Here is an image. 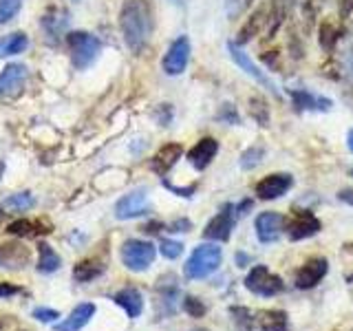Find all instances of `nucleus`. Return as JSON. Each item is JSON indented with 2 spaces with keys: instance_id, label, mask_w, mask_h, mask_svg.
<instances>
[{
  "instance_id": "f257e3e1",
  "label": "nucleus",
  "mask_w": 353,
  "mask_h": 331,
  "mask_svg": "<svg viewBox=\"0 0 353 331\" xmlns=\"http://www.w3.org/2000/svg\"><path fill=\"white\" fill-rule=\"evenodd\" d=\"M119 25H121V33H124L128 49L132 53H141L150 33V18H148L146 5H143L141 0H126L119 14Z\"/></svg>"
},
{
  "instance_id": "f03ea898",
  "label": "nucleus",
  "mask_w": 353,
  "mask_h": 331,
  "mask_svg": "<svg viewBox=\"0 0 353 331\" xmlns=\"http://www.w3.org/2000/svg\"><path fill=\"white\" fill-rule=\"evenodd\" d=\"M221 261H223V252L216 243H203V245L194 248L190 259L183 265V274L192 281L208 279L210 274L219 270Z\"/></svg>"
},
{
  "instance_id": "7ed1b4c3",
  "label": "nucleus",
  "mask_w": 353,
  "mask_h": 331,
  "mask_svg": "<svg viewBox=\"0 0 353 331\" xmlns=\"http://www.w3.org/2000/svg\"><path fill=\"white\" fill-rule=\"evenodd\" d=\"M66 42H69V49H71V62L77 71L88 69V66L97 60V55L102 53V42L86 31L69 33V36H66Z\"/></svg>"
},
{
  "instance_id": "20e7f679",
  "label": "nucleus",
  "mask_w": 353,
  "mask_h": 331,
  "mask_svg": "<svg viewBox=\"0 0 353 331\" xmlns=\"http://www.w3.org/2000/svg\"><path fill=\"white\" fill-rule=\"evenodd\" d=\"M154 257H157V248L150 241H139V239H128L121 245V263L130 272H146Z\"/></svg>"
},
{
  "instance_id": "39448f33",
  "label": "nucleus",
  "mask_w": 353,
  "mask_h": 331,
  "mask_svg": "<svg viewBox=\"0 0 353 331\" xmlns=\"http://www.w3.org/2000/svg\"><path fill=\"white\" fill-rule=\"evenodd\" d=\"M245 287L256 296H263V298H272L276 294H281L285 290L283 281L279 279L276 274H272L265 265H256V268H252V272L248 274L245 279Z\"/></svg>"
},
{
  "instance_id": "423d86ee",
  "label": "nucleus",
  "mask_w": 353,
  "mask_h": 331,
  "mask_svg": "<svg viewBox=\"0 0 353 331\" xmlns=\"http://www.w3.org/2000/svg\"><path fill=\"white\" fill-rule=\"evenodd\" d=\"M234 212H236V208L232 205V203H225L223 208H221V212L205 225V230H203V239L214 241V243H216V241H221V243L228 241L230 234H232V230H234V223H236Z\"/></svg>"
},
{
  "instance_id": "0eeeda50",
  "label": "nucleus",
  "mask_w": 353,
  "mask_h": 331,
  "mask_svg": "<svg viewBox=\"0 0 353 331\" xmlns=\"http://www.w3.org/2000/svg\"><path fill=\"white\" fill-rule=\"evenodd\" d=\"M181 301V292L179 285H176L174 276H163V279L157 283V301H154V307H157L159 316H172L176 312Z\"/></svg>"
},
{
  "instance_id": "6e6552de",
  "label": "nucleus",
  "mask_w": 353,
  "mask_h": 331,
  "mask_svg": "<svg viewBox=\"0 0 353 331\" xmlns=\"http://www.w3.org/2000/svg\"><path fill=\"white\" fill-rule=\"evenodd\" d=\"M228 51H230V58L234 60V64H236V66H241V69L245 71L250 77H254V80H256L259 84H263V86L268 88V91L274 95V97H281V95H279V88H276V84L270 80L268 75H265V71H261L259 66L250 60V55H248L245 51H241L234 42H228Z\"/></svg>"
},
{
  "instance_id": "1a4fd4ad",
  "label": "nucleus",
  "mask_w": 353,
  "mask_h": 331,
  "mask_svg": "<svg viewBox=\"0 0 353 331\" xmlns=\"http://www.w3.org/2000/svg\"><path fill=\"white\" fill-rule=\"evenodd\" d=\"M188 60H190V40L181 36L170 44L168 53L163 55V71L168 75H181L188 66Z\"/></svg>"
},
{
  "instance_id": "9d476101",
  "label": "nucleus",
  "mask_w": 353,
  "mask_h": 331,
  "mask_svg": "<svg viewBox=\"0 0 353 331\" xmlns=\"http://www.w3.org/2000/svg\"><path fill=\"white\" fill-rule=\"evenodd\" d=\"M148 212V192L146 190H135L126 197H121L115 203V217L119 221L126 219H137Z\"/></svg>"
},
{
  "instance_id": "9b49d317",
  "label": "nucleus",
  "mask_w": 353,
  "mask_h": 331,
  "mask_svg": "<svg viewBox=\"0 0 353 331\" xmlns=\"http://www.w3.org/2000/svg\"><path fill=\"white\" fill-rule=\"evenodd\" d=\"M294 185V177L287 174V172H276V174H270L261 179L256 183V194L263 201H274V199L283 197L290 188Z\"/></svg>"
},
{
  "instance_id": "f8f14e48",
  "label": "nucleus",
  "mask_w": 353,
  "mask_h": 331,
  "mask_svg": "<svg viewBox=\"0 0 353 331\" xmlns=\"http://www.w3.org/2000/svg\"><path fill=\"white\" fill-rule=\"evenodd\" d=\"M254 228H256V237L261 243H274L281 239L285 230V217L279 212H261L254 221Z\"/></svg>"
},
{
  "instance_id": "ddd939ff",
  "label": "nucleus",
  "mask_w": 353,
  "mask_h": 331,
  "mask_svg": "<svg viewBox=\"0 0 353 331\" xmlns=\"http://www.w3.org/2000/svg\"><path fill=\"white\" fill-rule=\"evenodd\" d=\"M327 270H329V263L327 259H312L307 261L301 270L296 274V287L298 290H312L316 287L320 281L327 276Z\"/></svg>"
},
{
  "instance_id": "4468645a",
  "label": "nucleus",
  "mask_w": 353,
  "mask_h": 331,
  "mask_svg": "<svg viewBox=\"0 0 353 331\" xmlns=\"http://www.w3.org/2000/svg\"><path fill=\"white\" fill-rule=\"evenodd\" d=\"M287 230H290V239L292 241H303L309 239L320 232V221L312 214V212H296L294 219L287 223Z\"/></svg>"
},
{
  "instance_id": "2eb2a0df",
  "label": "nucleus",
  "mask_w": 353,
  "mask_h": 331,
  "mask_svg": "<svg viewBox=\"0 0 353 331\" xmlns=\"http://www.w3.org/2000/svg\"><path fill=\"white\" fill-rule=\"evenodd\" d=\"M216 152H219V141L214 137H203V139H199V143H194L190 152H188V161H190L196 170H205L216 157Z\"/></svg>"
},
{
  "instance_id": "dca6fc26",
  "label": "nucleus",
  "mask_w": 353,
  "mask_h": 331,
  "mask_svg": "<svg viewBox=\"0 0 353 331\" xmlns=\"http://www.w3.org/2000/svg\"><path fill=\"white\" fill-rule=\"evenodd\" d=\"M27 80V66L25 64H7L0 71V95H16Z\"/></svg>"
},
{
  "instance_id": "f3484780",
  "label": "nucleus",
  "mask_w": 353,
  "mask_h": 331,
  "mask_svg": "<svg viewBox=\"0 0 353 331\" xmlns=\"http://www.w3.org/2000/svg\"><path fill=\"white\" fill-rule=\"evenodd\" d=\"M31 261V254L20 243H3L0 245V268L3 270H22Z\"/></svg>"
},
{
  "instance_id": "a211bd4d",
  "label": "nucleus",
  "mask_w": 353,
  "mask_h": 331,
  "mask_svg": "<svg viewBox=\"0 0 353 331\" xmlns=\"http://www.w3.org/2000/svg\"><path fill=\"white\" fill-rule=\"evenodd\" d=\"M95 316V305L93 303H82L77 305L73 312L69 314V318L62 320V323H58L53 329L55 331H80L82 327H86L88 323H91V318Z\"/></svg>"
},
{
  "instance_id": "6ab92c4d",
  "label": "nucleus",
  "mask_w": 353,
  "mask_h": 331,
  "mask_svg": "<svg viewBox=\"0 0 353 331\" xmlns=\"http://www.w3.org/2000/svg\"><path fill=\"white\" fill-rule=\"evenodd\" d=\"M113 301H115V305L124 309L128 318H139L143 312V298L135 287H124V290H119L113 296Z\"/></svg>"
},
{
  "instance_id": "aec40b11",
  "label": "nucleus",
  "mask_w": 353,
  "mask_h": 331,
  "mask_svg": "<svg viewBox=\"0 0 353 331\" xmlns=\"http://www.w3.org/2000/svg\"><path fill=\"white\" fill-rule=\"evenodd\" d=\"M181 154H183L181 143H165V146H161L157 150V154L152 157V170L159 174H165L176 161L181 159Z\"/></svg>"
},
{
  "instance_id": "412c9836",
  "label": "nucleus",
  "mask_w": 353,
  "mask_h": 331,
  "mask_svg": "<svg viewBox=\"0 0 353 331\" xmlns=\"http://www.w3.org/2000/svg\"><path fill=\"white\" fill-rule=\"evenodd\" d=\"M9 234H16V237H40V234H47L51 232V228L42 221H33V219H20L9 223L7 228Z\"/></svg>"
},
{
  "instance_id": "4be33fe9",
  "label": "nucleus",
  "mask_w": 353,
  "mask_h": 331,
  "mask_svg": "<svg viewBox=\"0 0 353 331\" xmlns=\"http://www.w3.org/2000/svg\"><path fill=\"white\" fill-rule=\"evenodd\" d=\"M294 99V106L301 110H329L331 108V99H323V97H314L309 91H287Z\"/></svg>"
},
{
  "instance_id": "5701e85b",
  "label": "nucleus",
  "mask_w": 353,
  "mask_h": 331,
  "mask_svg": "<svg viewBox=\"0 0 353 331\" xmlns=\"http://www.w3.org/2000/svg\"><path fill=\"white\" fill-rule=\"evenodd\" d=\"M104 274V265L99 263L97 259H86V261H80L73 268V279L77 283H91L95 279Z\"/></svg>"
},
{
  "instance_id": "b1692460",
  "label": "nucleus",
  "mask_w": 353,
  "mask_h": 331,
  "mask_svg": "<svg viewBox=\"0 0 353 331\" xmlns=\"http://www.w3.org/2000/svg\"><path fill=\"white\" fill-rule=\"evenodd\" d=\"M62 265V259L58 257V252H55L51 245L47 243H40L38 245V270L42 274H53L58 272Z\"/></svg>"
},
{
  "instance_id": "393cba45",
  "label": "nucleus",
  "mask_w": 353,
  "mask_h": 331,
  "mask_svg": "<svg viewBox=\"0 0 353 331\" xmlns=\"http://www.w3.org/2000/svg\"><path fill=\"white\" fill-rule=\"evenodd\" d=\"M27 49V36L25 33H11V36L0 38V58L16 55Z\"/></svg>"
},
{
  "instance_id": "a878e982",
  "label": "nucleus",
  "mask_w": 353,
  "mask_h": 331,
  "mask_svg": "<svg viewBox=\"0 0 353 331\" xmlns=\"http://www.w3.org/2000/svg\"><path fill=\"white\" fill-rule=\"evenodd\" d=\"M261 329L263 331H287V314L281 309L261 312Z\"/></svg>"
},
{
  "instance_id": "bb28decb",
  "label": "nucleus",
  "mask_w": 353,
  "mask_h": 331,
  "mask_svg": "<svg viewBox=\"0 0 353 331\" xmlns=\"http://www.w3.org/2000/svg\"><path fill=\"white\" fill-rule=\"evenodd\" d=\"M250 115L261 126H270V106L263 97H250Z\"/></svg>"
},
{
  "instance_id": "cd10ccee",
  "label": "nucleus",
  "mask_w": 353,
  "mask_h": 331,
  "mask_svg": "<svg viewBox=\"0 0 353 331\" xmlns=\"http://www.w3.org/2000/svg\"><path fill=\"white\" fill-rule=\"evenodd\" d=\"M261 22H263V9H259L256 14H254V16L248 20V25L239 31L236 44H245V42H250L254 36H256V33H259V27H261Z\"/></svg>"
},
{
  "instance_id": "c85d7f7f",
  "label": "nucleus",
  "mask_w": 353,
  "mask_h": 331,
  "mask_svg": "<svg viewBox=\"0 0 353 331\" xmlns=\"http://www.w3.org/2000/svg\"><path fill=\"white\" fill-rule=\"evenodd\" d=\"M263 159H265V150L261 146H252L241 154V168L252 170V168H256Z\"/></svg>"
},
{
  "instance_id": "c756f323",
  "label": "nucleus",
  "mask_w": 353,
  "mask_h": 331,
  "mask_svg": "<svg viewBox=\"0 0 353 331\" xmlns=\"http://www.w3.org/2000/svg\"><path fill=\"white\" fill-rule=\"evenodd\" d=\"M5 205L11 208V210H18V212H22V210H29L33 208V197L29 192H16L5 199Z\"/></svg>"
},
{
  "instance_id": "7c9ffc66",
  "label": "nucleus",
  "mask_w": 353,
  "mask_h": 331,
  "mask_svg": "<svg viewBox=\"0 0 353 331\" xmlns=\"http://www.w3.org/2000/svg\"><path fill=\"white\" fill-rule=\"evenodd\" d=\"M159 252L163 254V259H179L181 257V252H183V245L179 241H172V239H161L159 243Z\"/></svg>"
},
{
  "instance_id": "2f4dec72",
  "label": "nucleus",
  "mask_w": 353,
  "mask_h": 331,
  "mask_svg": "<svg viewBox=\"0 0 353 331\" xmlns=\"http://www.w3.org/2000/svg\"><path fill=\"white\" fill-rule=\"evenodd\" d=\"M22 7V0H0V25L14 18Z\"/></svg>"
},
{
  "instance_id": "473e14b6",
  "label": "nucleus",
  "mask_w": 353,
  "mask_h": 331,
  "mask_svg": "<svg viewBox=\"0 0 353 331\" xmlns=\"http://www.w3.org/2000/svg\"><path fill=\"white\" fill-rule=\"evenodd\" d=\"M183 312L190 314L192 318H201L205 314V305L194 296H185L183 298Z\"/></svg>"
},
{
  "instance_id": "72a5a7b5",
  "label": "nucleus",
  "mask_w": 353,
  "mask_h": 331,
  "mask_svg": "<svg viewBox=\"0 0 353 331\" xmlns=\"http://www.w3.org/2000/svg\"><path fill=\"white\" fill-rule=\"evenodd\" d=\"M250 5H252V0H225V11H228V16H230L232 20H234V18H239Z\"/></svg>"
},
{
  "instance_id": "f704fd0d",
  "label": "nucleus",
  "mask_w": 353,
  "mask_h": 331,
  "mask_svg": "<svg viewBox=\"0 0 353 331\" xmlns=\"http://www.w3.org/2000/svg\"><path fill=\"white\" fill-rule=\"evenodd\" d=\"M33 318H38L40 323H53L55 318H60V312L51 307H36L33 309Z\"/></svg>"
},
{
  "instance_id": "c9c22d12",
  "label": "nucleus",
  "mask_w": 353,
  "mask_h": 331,
  "mask_svg": "<svg viewBox=\"0 0 353 331\" xmlns=\"http://www.w3.org/2000/svg\"><path fill=\"white\" fill-rule=\"evenodd\" d=\"M42 25H44V29H47L49 36H53V38H55V33H58L60 29H64V25H66V18L55 20V16H44Z\"/></svg>"
},
{
  "instance_id": "e433bc0d",
  "label": "nucleus",
  "mask_w": 353,
  "mask_h": 331,
  "mask_svg": "<svg viewBox=\"0 0 353 331\" xmlns=\"http://www.w3.org/2000/svg\"><path fill=\"white\" fill-rule=\"evenodd\" d=\"M219 119L228 121V124H241V117L236 113V108L232 104H223L221 106V113H219Z\"/></svg>"
},
{
  "instance_id": "4c0bfd02",
  "label": "nucleus",
  "mask_w": 353,
  "mask_h": 331,
  "mask_svg": "<svg viewBox=\"0 0 353 331\" xmlns=\"http://www.w3.org/2000/svg\"><path fill=\"white\" fill-rule=\"evenodd\" d=\"M336 40H338V36H336L334 27H331V25H323V29H320V44H323V47H327V49H331Z\"/></svg>"
},
{
  "instance_id": "58836bf2",
  "label": "nucleus",
  "mask_w": 353,
  "mask_h": 331,
  "mask_svg": "<svg viewBox=\"0 0 353 331\" xmlns=\"http://www.w3.org/2000/svg\"><path fill=\"white\" fill-rule=\"evenodd\" d=\"M232 316L236 318V323H239L241 327H245V329L252 327V314L248 312V309H243V307H232Z\"/></svg>"
},
{
  "instance_id": "ea45409f",
  "label": "nucleus",
  "mask_w": 353,
  "mask_h": 331,
  "mask_svg": "<svg viewBox=\"0 0 353 331\" xmlns=\"http://www.w3.org/2000/svg\"><path fill=\"white\" fill-rule=\"evenodd\" d=\"M20 292V287L11 285V283H0V298H9V296H16Z\"/></svg>"
},
{
  "instance_id": "a19ab883",
  "label": "nucleus",
  "mask_w": 353,
  "mask_h": 331,
  "mask_svg": "<svg viewBox=\"0 0 353 331\" xmlns=\"http://www.w3.org/2000/svg\"><path fill=\"white\" fill-rule=\"evenodd\" d=\"M188 230H190V221L188 219H179L170 225V232H188Z\"/></svg>"
},
{
  "instance_id": "79ce46f5",
  "label": "nucleus",
  "mask_w": 353,
  "mask_h": 331,
  "mask_svg": "<svg viewBox=\"0 0 353 331\" xmlns=\"http://www.w3.org/2000/svg\"><path fill=\"white\" fill-rule=\"evenodd\" d=\"M338 199H340V201L349 203V205L353 208V190H349V188H347V190H340V192H338Z\"/></svg>"
},
{
  "instance_id": "37998d69",
  "label": "nucleus",
  "mask_w": 353,
  "mask_h": 331,
  "mask_svg": "<svg viewBox=\"0 0 353 331\" xmlns=\"http://www.w3.org/2000/svg\"><path fill=\"white\" fill-rule=\"evenodd\" d=\"M347 143H349V150L353 152V128L349 130V135H347Z\"/></svg>"
},
{
  "instance_id": "c03bdc74",
  "label": "nucleus",
  "mask_w": 353,
  "mask_h": 331,
  "mask_svg": "<svg viewBox=\"0 0 353 331\" xmlns=\"http://www.w3.org/2000/svg\"><path fill=\"white\" fill-rule=\"evenodd\" d=\"M170 3H174V5H185V0H170Z\"/></svg>"
},
{
  "instance_id": "a18cd8bd",
  "label": "nucleus",
  "mask_w": 353,
  "mask_h": 331,
  "mask_svg": "<svg viewBox=\"0 0 353 331\" xmlns=\"http://www.w3.org/2000/svg\"><path fill=\"white\" fill-rule=\"evenodd\" d=\"M192 331H208V329H192Z\"/></svg>"
},
{
  "instance_id": "49530a36",
  "label": "nucleus",
  "mask_w": 353,
  "mask_h": 331,
  "mask_svg": "<svg viewBox=\"0 0 353 331\" xmlns=\"http://www.w3.org/2000/svg\"><path fill=\"white\" fill-rule=\"evenodd\" d=\"M349 174H351V177H353V168H351V170H349Z\"/></svg>"
}]
</instances>
